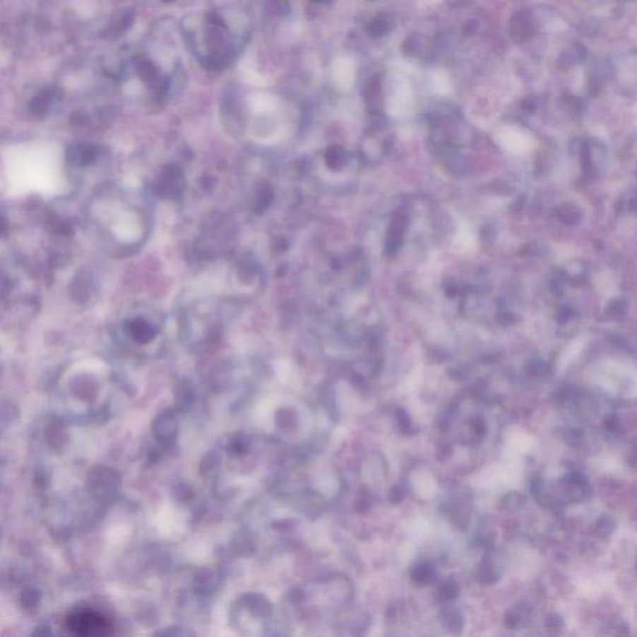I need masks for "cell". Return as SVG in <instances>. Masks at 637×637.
<instances>
[{"mask_svg": "<svg viewBox=\"0 0 637 637\" xmlns=\"http://www.w3.org/2000/svg\"><path fill=\"white\" fill-rule=\"evenodd\" d=\"M248 23L235 11H204L184 20L183 34L196 58L207 68L222 70L232 64L244 45Z\"/></svg>", "mask_w": 637, "mask_h": 637, "instance_id": "obj_1", "label": "cell"}, {"mask_svg": "<svg viewBox=\"0 0 637 637\" xmlns=\"http://www.w3.org/2000/svg\"><path fill=\"white\" fill-rule=\"evenodd\" d=\"M68 627L73 637H111L114 627L107 617L94 610H76L68 617Z\"/></svg>", "mask_w": 637, "mask_h": 637, "instance_id": "obj_2", "label": "cell"}, {"mask_svg": "<svg viewBox=\"0 0 637 637\" xmlns=\"http://www.w3.org/2000/svg\"><path fill=\"white\" fill-rule=\"evenodd\" d=\"M184 189V177L179 168L168 166L163 169L155 184L158 196L166 198H178Z\"/></svg>", "mask_w": 637, "mask_h": 637, "instance_id": "obj_3", "label": "cell"}, {"mask_svg": "<svg viewBox=\"0 0 637 637\" xmlns=\"http://www.w3.org/2000/svg\"><path fill=\"white\" fill-rule=\"evenodd\" d=\"M406 228H407V217L403 215V212H396L392 215L387 230L386 251L388 254H395L400 249Z\"/></svg>", "mask_w": 637, "mask_h": 637, "instance_id": "obj_4", "label": "cell"}, {"mask_svg": "<svg viewBox=\"0 0 637 637\" xmlns=\"http://www.w3.org/2000/svg\"><path fill=\"white\" fill-rule=\"evenodd\" d=\"M509 29H511V35L514 42H527L534 34L533 21L527 13L520 11L513 16L511 24H509Z\"/></svg>", "mask_w": 637, "mask_h": 637, "instance_id": "obj_5", "label": "cell"}, {"mask_svg": "<svg viewBox=\"0 0 637 637\" xmlns=\"http://www.w3.org/2000/svg\"><path fill=\"white\" fill-rule=\"evenodd\" d=\"M555 215L558 220L566 225H576L581 220V210L574 204L563 203L555 209Z\"/></svg>", "mask_w": 637, "mask_h": 637, "instance_id": "obj_6", "label": "cell"}, {"mask_svg": "<svg viewBox=\"0 0 637 637\" xmlns=\"http://www.w3.org/2000/svg\"><path fill=\"white\" fill-rule=\"evenodd\" d=\"M70 153H71L70 155L71 161L78 163V165H81V166L93 162L96 158V155H97L96 148L93 145H80V146L73 148Z\"/></svg>", "mask_w": 637, "mask_h": 637, "instance_id": "obj_7", "label": "cell"}, {"mask_svg": "<svg viewBox=\"0 0 637 637\" xmlns=\"http://www.w3.org/2000/svg\"><path fill=\"white\" fill-rule=\"evenodd\" d=\"M390 29H391L390 20H388V18L383 16V14L377 16L376 18L372 19V20L370 21V24L367 25V32L370 34L371 37H383V35H386L387 32H390Z\"/></svg>", "mask_w": 637, "mask_h": 637, "instance_id": "obj_8", "label": "cell"}]
</instances>
